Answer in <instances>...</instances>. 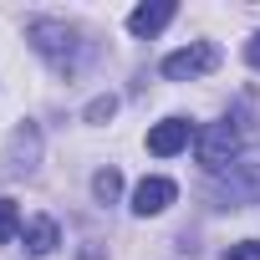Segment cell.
<instances>
[{
    "label": "cell",
    "mask_w": 260,
    "mask_h": 260,
    "mask_svg": "<svg viewBox=\"0 0 260 260\" xmlns=\"http://www.w3.org/2000/svg\"><path fill=\"white\" fill-rule=\"evenodd\" d=\"M26 41L36 46V56L51 61L56 77H77V72L87 67V56H92V41H87L82 26H72V21H31V26H26Z\"/></svg>",
    "instance_id": "1"
},
{
    "label": "cell",
    "mask_w": 260,
    "mask_h": 260,
    "mask_svg": "<svg viewBox=\"0 0 260 260\" xmlns=\"http://www.w3.org/2000/svg\"><path fill=\"white\" fill-rule=\"evenodd\" d=\"M194 153L209 174H224L240 164V127L224 117V122H204L199 133H194Z\"/></svg>",
    "instance_id": "2"
},
{
    "label": "cell",
    "mask_w": 260,
    "mask_h": 260,
    "mask_svg": "<svg viewBox=\"0 0 260 260\" xmlns=\"http://www.w3.org/2000/svg\"><path fill=\"white\" fill-rule=\"evenodd\" d=\"M214 67H219V46H214V41H194V46L164 56V77H169V82H194V77H204V72H214Z\"/></svg>",
    "instance_id": "3"
},
{
    "label": "cell",
    "mask_w": 260,
    "mask_h": 260,
    "mask_svg": "<svg viewBox=\"0 0 260 260\" xmlns=\"http://www.w3.org/2000/svg\"><path fill=\"white\" fill-rule=\"evenodd\" d=\"M36 158H41V133H36V122H21L16 133H11V148L0 153V174L21 179V174L36 169Z\"/></svg>",
    "instance_id": "4"
},
{
    "label": "cell",
    "mask_w": 260,
    "mask_h": 260,
    "mask_svg": "<svg viewBox=\"0 0 260 260\" xmlns=\"http://www.w3.org/2000/svg\"><path fill=\"white\" fill-rule=\"evenodd\" d=\"M174 199H179V184L153 174V179H143V184L133 189V214H143V219H148V214H164Z\"/></svg>",
    "instance_id": "5"
},
{
    "label": "cell",
    "mask_w": 260,
    "mask_h": 260,
    "mask_svg": "<svg viewBox=\"0 0 260 260\" xmlns=\"http://www.w3.org/2000/svg\"><path fill=\"white\" fill-rule=\"evenodd\" d=\"M189 138H194V127H189L184 117H164V122L148 127V153H153V158H174Z\"/></svg>",
    "instance_id": "6"
},
{
    "label": "cell",
    "mask_w": 260,
    "mask_h": 260,
    "mask_svg": "<svg viewBox=\"0 0 260 260\" xmlns=\"http://www.w3.org/2000/svg\"><path fill=\"white\" fill-rule=\"evenodd\" d=\"M174 16H179L174 0H153V6H138L133 16H127V31H133V36H158Z\"/></svg>",
    "instance_id": "7"
},
{
    "label": "cell",
    "mask_w": 260,
    "mask_h": 260,
    "mask_svg": "<svg viewBox=\"0 0 260 260\" xmlns=\"http://www.w3.org/2000/svg\"><path fill=\"white\" fill-rule=\"evenodd\" d=\"M56 245H61V230H56V219L36 214V219L26 224V250H31V255H51Z\"/></svg>",
    "instance_id": "8"
},
{
    "label": "cell",
    "mask_w": 260,
    "mask_h": 260,
    "mask_svg": "<svg viewBox=\"0 0 260 260\" xmlns=\"http://www.w3.org/2000/svg\"><path fill=\"white\" fill-rule=\"evenodd\" d=\"M92 194H97L102 204H112V199L122 194V174H117V169H102V174L92 179Z\"/></svg>",
    "instance_id": "9"
},
{
    "label": "cell",
    "mask_w": 260,
    "mask_h": 260,
    "mask_svg": "<svg viewBox=\"0 0 260 260\" xmlns=\"http://www.w3.org/2000/svg\"><path fill=\"white\" fill-rule=\"evenodd\" d=\"M16 230H26V224H21L16 199H0V245H11V240H16Z\"/></svg>",
    "instance_id": "10"
},
{
    "label": "cell",
    "mask_w": 260,
    "mask_h": 260,
    "mask_svg": "<svg viewBox=\"0 0 260 260\" xmlns=\"http://www.w3.org/2000/svg\"><path fill=\"white\" fill-rule=\"evenodd\" d=\"M112 112H117V97H112V92H107V97H97V102H87V122H107Z\"/></svg>",
    "instance_id": "11"
},
{
    "label": "cell",
    "mask_w": 260,
    "mask_h": 260,
    "mask_svg": "<svg viewBox=\"0 0 260 260\" xmlns=\"http://www.w3.org/2000/svg\"><path fill=\"white\" fill-rule=\"evenodd\" d=\"M224 260H260V240H240V245H230Z\"/></svg>",
    "instance_id": "12"
},
{
    "label": "cell",
    "mask_w": 260,
    "mask_h": 260,
    "mask_svg": "<svg viewBox=\"0 0 260 260\" xmlns=\"http://www.w3.org/2000/svg\"><path fill=\"white\" fill-rule=\"evenodd\" d=\"M245 61H250V67H255V72H260V31H255V36H250V41H245Z\"/></svg>",
    "instance_id": "13"
}]
</instances>
